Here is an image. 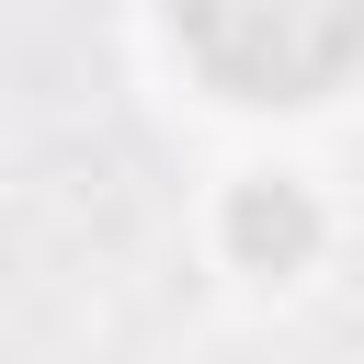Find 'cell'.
<instances>
[{"mask_svg": "<svg viewBox=\"0 0 364 364\" xmlns=\"http://www.w3.org/2000/svg\"><path fill=\"white\" fill-rule=\"evenodd\" d=\"M171 34L239 102H318L364 57V0H171Z\"/></svg>", "mask_w": 364, "mask_h": 364, "instance_id": "cell-1", "label": "cell"}, {"mask_svg": "<svg viewBox=\"0 0 364 364\" xmlns=\"http://www.w3.org/2000/svg\"><path fill=\"white\" fill-rule=\"evenodd\" d=\"M228 250H239L250 273H296V262L318 250V205H307L296 182H239V205H228Z\"/></svg>", "mask_w": 364, "mask_h": 364, "instance_id": "cell-2", "label": "cell"}]
</instances>
